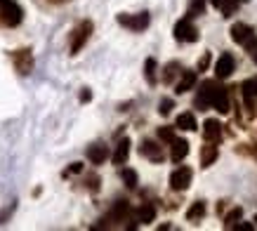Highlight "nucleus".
I'll list each match as a JSON object with an SVG mask.
<instances>
[{
  "label": "nucleus",
  "mask_w": 257,
  "mask_h": 231,
  "mask_svg": "<svg viewBox=\"0 0 257 231\" xmlns=\"http://www.w3.org/2000/svg\"><path fill=\"white\" fill-rule=\"evenodd\" d=\"M175 38H177L179 43H196V40L201 38L198 29L191 24V17H184V19H179V22L175 24Z\"/></svg>",
  "instance_id": "7ed1b4c3"
},
{
  "label": "nucleus",
  "mask_w": 257,
  "mask_h": 231,
  "mask_svg": "<svg viewBox=\"0 0 257 231\" xmlns=\"http://www.w3.org/2000/svg\"><path fill=\"white\" fill-rule=\"evenodd\" d=\"M194 85H196V71H184V73L179 76L177 85H175V92H177V94H184V92H189Z\"/></svg>",
  "instance_id": "2eb2a0df"
},
{
  "label": "nucleus",
  "mask_w": 257,
  "mask_h": 231,
  "mask_svg": "<svg viewBox=\"0 0 257 231\" xmlns=\"http://www.w3.org/2000/svg\"><path fill=\"white\" fill-rule=\"evenodd\" d=\"M182 71V66H179V62H170L168 66H165V71H163V83H168L170 85L175 78H177V73Z\"/></svg>",
  "instance_id": "5701e85b"
},
{
  "label": "nucleus",
  "mask_w": 257,
  "mask_h": 231,
  "mask_svg": "<svg viewBox=\"0 0 257 231\" xmlns=\"http://www.w3.org/2000/svg\"><path fill=\"white\" fill-rule=\"evenodd\" d=\"M83 170V163H71V168L64 172V175H76V172H80Z\"/></svg>",
  "instance_id": "473e14b6"
},
{
  "label": "nucleus",
  "mask_w": 257,
  "mask_h": 231,
  "mask_svg": "<svg viewBox=\"0 0 257 231\" xmlns=\"http://www.w3.org/2000/svg\"><path fill=\"white\" fill-rule=\"evenodd\" d=\"M191 177H194L191 168L182 165V168H177L170 175V189L172 191H184V189H189V184H191Z\"/></svg>",
  "instance_id": "0eeeda50"
},
{
  "label": "nucleus",
  "mask_w": 257,
  "mask_h": 231,
  "mask_svg": "<svg viewBox=\"0 0 257 231\" xmlns=\"http://www.w3.org/2000/svg\"><path fill=\"white\" fill-rule=\"evenodd\" d=\"M120 177H123V182H125L127 189H137V172H135V170L125 168L123 172H120Z\"/></svg>",
  "instance_id": "a878e982"
},
{
  "label": "nucleus",
  "mask_w": 257,
  "mask_h": 231,
  "mask_svg": "<svg viewBox=\"0 0 257 231\" xmlns=\"http://www.w3.org/2000/svg\"><path fill=\"white\" fill-rule=\"evenodd\" d=\"M194 104L198 111L217 108L219 113H229V94H226V90L217 83V80H203Z\"/></svg>",
  "instance_id": "f257e3e1"
},
{
  "label": "nucleus",
  "mask_w": 257,
  "mask_h": 231,
  "mask_svg": "<svg viewBox=\"0 0 257 231\" xmlns=\"http://www.w3.org/2000/svg\"><path fill=\"white\" fill-rule=\"evenodd\" d=\"M47 3H52V5H62V3H69V0H47Z\"/></svg>",
  "instance_id": "e433bc0d"
},
{
  "label": "nucleus",
  "mask_w": 257,
  "mask_h": 231,
  "mask_svg": "<svg viewBox=\"0 0 257 231\" xmlns=\"http://www.w3.org/2000/svg\"><path fill=\"white\" fill-rule=\"evenodd\" d=\"M172 108H175V101H172V99H168V97H165V99H161V106H158L161 116H168Z\"/></svg>",
  "instance_id": "c756f323"
},
{
  "label": "nucleus",
  "mask_w": 257,
  "mask_h": 231,
  "mask_svg": "<svg viewBox=\"0 0 257 231\" xmlns=\"http://www.w3.org/2000/svg\"><path fill=\"white\" fill-rule=\"evenodd\" d=\"M212 5H215V8H219V5H222V0H210Z\"/></svg>",
  "instance_id": "4c0bfd02"
},
{
  "label": "nucleus",
  "mask_w": 257,
  "mask_h": 231,
  "mask_svg": "<svg viewBox=\"0 0 257 231\" xmlns=\"http://www.w3.org/2000/svg\"><path fill=\"white\" fill-rule=\"evenodd\" d=\"M127 215H130V203H127V200H118L116 205L111 208V212L106 215V219H101V222H113V224H118V222H123Z\"/></svg>",
  "instance_id": "9b49d317"
},
{
  "label": "nucleus",
  "mask_w": 257,
  "mask_h": 231,
  "mask_svg": "<svg viewBox=\"0 0 257 231\" xmlns=\"http://www.w3.org/2000/svg\"><path fill=\"white\" fill-rule=\"evenodd\" d=\"M241 90H243V99H245V106H248L250 111H255V106H257V76L248 78V80L241 85Z\"/></svg>",
  "instance_id": "6e6552de"
},
{
  "label": "nucleus",
  "mask_w": 257,
  "mask_h": 231,
  "mask_svg": "<svg viewBox=\"0 0 257 231\" xmlns=\"http://www.w3.org/2000/svg\"><path fill=\"white\" fill-rule=\"evenodd\" d=\"M243 47L248 50L250 57H252V59L257 62V36H255V33H252V36H250V38L245 40V43H243Z\"/></svg>",
  "instance_id": "cd10ccee"
},
{
  "label": "nucleus",
  "mask_w": 257,
  "mask_h": 231,
  "mask_svg": "<svg viewBox=\"0 0 257 231\" xmlns=\"http://www.w3.org/2000/svg\"><path fill=\"white\" fill-rule=\"evenodd\" d=\"M205 3H208V0H191V3H189L187 17H198V15H203V12H205Z\"/></svg>",
  "instance_id": "bb28decb"
},
{
  "label": "nucleus",
  "mask_w": 257,
  "mask_h": 231,
  "mask_svg": "<svg viewBox=\"0 0 257 231\" xmlns=\"http://www.w3.org/2000/svg\"><path fill=\"white\" fill-rule=\"evenodd\" d=\"M219 156V149H217V142H210V144H205L201 151V165L203 168H210L212 163L217 161Z\"/></svg>",
  "instance_id": "dca6fc26"
},
{
  "label": "nucleus",
  "mask_w": 257,
  "mask_h": 231,
  "mask_svg": "<svg viewBox=\"0 0 257 231\" xmlns=\"http://www.w3.org/2000/svg\"><path fill=\"white\" fill-rule=\"evenodd\" d=\"M140 154L144 156V158H149V161H154V163H161L165 158V156H163V149L158 147L156 142H151V139H144V142H142Z\"/></svg>",
  "instance_id": "1a4fd4ad"
},
{
  "label": "nucleus",
  "mask_w": 257,
  "mask_h": 231,
  "mask_svg": "<svg viewBox=\"0 0 257 231\" xmlns=\"http://www.w3.org/2000/svg\"><path fill=\"white\" fill-rule=\"evenodd\" d=\"M24 19V10L17 5L15 0H0V24L15 29Z\"/></svg>",
  "instance_id": "f03ea898"
},
{
  "label": "nucleus",
  "mask_w": 257,
  "mask_h": 231,
  "mask_svg": "<svg viewBox=\"0 0 257 231\" xmlns=\"http://www.w3.org/2000/svg\"><path fill=\"white\" fill-rule=\"evenodd\" d=\"M87 189L90 191H99V177H87Z\"/></svg>",
  "instance_id": "2f4dec72"
},
{
  "label": "nucleus",
  "mask_w": 257,
  "mask_h": 231,
  "mask_svg": "<svg viewBox=\"0 0 257 231\" xmlns=\"http://www.w3.org/2000/svg\"><path fill=\"white\" fill-rule=\"evenodd\" d=\"M158 139H163V142H168V144H170L172 139H175V130H172V128H168V125L158 128Z\"/></svg>",
  "instance_id": "c85d7f7f"
},
{
  "label": "nucleus",
  "mask_w": 257,
  "mask_h": 231,
  "mask_svg": "<svg viewBox=\"0 0 257 231\" xmlns=\"http://www.w3.org/2000/svg\"><path fill=\"white\" fill-rule=\"evenodd\" d=\"M87 158H90V163H94V165H101V163L109 158V149L104 147V144H92V147L87 149Z\"/></svg>",
  "instance_id": "f3484780"
},
{
  "label": "nucleus",
  "mask_w": 257,
  "mask_h": 231,
  "mask_svg": "<svg viewBox=\"0 0 257 231\" xmlns=\"http://www.w3.org/2000/svg\"><path fill=\"white\" fill-rule=\"evenodd\" d=\"M127 156H130V139L123 137L116 144V151H113V158H111V161H113V165H125Z\"/></svg>",
  "instance_id": "4468645a"
},
{
  "label": "nucleus",
  "mask_w": 257,
  "mask_h": 231,
  "mask_svg": "<svg viewBox=\"0 0 257 231\" xmlns=\"http://www.w3.org/2000/svg\"><path fill=\"white\" fill-rule=\"evenodd\" d=\"M238 5H241V0H222V5H219L222 17H231L238 10Z\"/></svg>",
  "instance_id": "b1692460"
},
{
  "label": "nucleus",
  "mask_w": 257,
  "mask_h": 231,
  "mask_svg": "<svg viewBox=\"0 0 257 231\" xmlns=\"http://www.w3.org/2000/svg\"><path fill=\"white\" fill-rule=\"evenodd\" d=\"M187 154H189V142L187 139H177V137L172 139L170 142V158H172V163L184 161Z\"/></svg>",
  "instance_id": "ddd939ff"
},
{
  "label": "nucleus",
  "mask_w": 257,
  "mask_h": 231,
  "mask_svg": "<svg viewBox=\"0 0 257 231\" xmlns=\"http://www.w3.org/2000/svg\"><path fill=\"white\" fill-rule=\"evenodd\" d=\"M203 215H205V203L203 200H196V203H191V208L187 210V219L189 222H198V219H203Z\"/></svg>",
  "instance_id": "aec40b11"
},
{
  "label": "nucleus",
  "mask_w": 257,
  "mask_h": 231,
  "mask_svg": "<svg viewBox=\"0 0 257 231\" xmlns=\"http://www.w3.org/2000/svg\"><path fill=\"white\" fill-rule=\"evenodd\" d=\"M12 62H15L17 73H22V76H29V73L33 71V54H31L29 47L15 50V52H12Z\"/></svg>",
  "instance_id": "423d86ee"
},
{
  "label": "nucleus",
  "mask_w": 257,
  "mask_h": 231,
  "mask_svg": "<svg viewBox=\"0 0 257 231\" xmlns=\"http://www.w3.org/2000/svg\"><path fill=\"white\" fill-rule=\"evenodd\" d=\"M90 99H92V92H90V90L85 87V90L80 92V101H90Z\"/></svg>",
  "instance_id": "c9c22d12"
},
{
  "label": "nucleus",
  "mask_w": 257,
  "mask_h": 231,
  "mask_svg": "<svg viewBox=\"0 0 257 231\" xmlns=\"http://www.w3.org/2000/svg\"><path fill=\"white\" fill-rule=\"evenodd\" d=\"M234 66H236L234 57H231L229 52H224L217 59V64H215V73H217L219 80H222V78H229V76H231V71H234Z\"/></svg>",
  "instance_id": "9d476101"
},
{
  "label": "nucleus",
  "mask_w": 257,
  "mask_h": 231,
  "mask_svg": "<svg viewBox=\"0 0 257 231\" xmlns=\"http://www.w3.org/2000/svg\"><path fill=\"white\" fill-rule=\"evenodd\" d=\"M255 222H257V217H255Z\"/></svg>",
  "instance_id": "58836bf2"
},
{
  "label": "nucleus",
  "mask_w": 257,
  "mask_h": 231,
  "mask_svg": "<svg viewBox=\"0 0 257 231\" xmlns=\"http://www.w3.org/2000/svg\"><path fill=\"white\" fill-rule=\"evenodd\" d=\"M208 64H210V52H205L201 57V62H198V71H205L208 69Z\"/></svg>",
  "instance_id": "7c9ffc66"
},
{
  "label": "nucleus",
  "mask_w": 257,
  "mask_h": 231,
  "mask_svg": "<svg viewBox=\"0 0 257 231\" xmlns=\"http://www.w3.org/2000/svg\"><path fill=\"white\" fill-rule=\"evenodd\" d=\"M135 217H137V222H142V224H151L156 219V208H154L151 203H142L140 208H137V212H135Z\"/></svg>",
  "instance_id": "a211bd4d"
},
{
  "label": "nucleus",
  "mask_w": 257,
  "mask_h": 231,
  "mask_svg": "<svg viewBox=\"0 0 257 231\" xmlns=\"http://www.w3.org/2000/svg\"><path fill=\"white\" fill-rule=\"evenodd\" d=\"M90 36H92V22H80L78 29L71 36V54H78L83 45L90 40Z\"/></svg>",
  "instance_id": "20e7f679"
},
{
  "label": "nucleus",
  "mask_w": 257,
  "mask_h": 231,
  "mask_svg": "<svg viewBox=\"0 0 257 231\" xmlns=\"http://www.w3.org/2000/svg\"><path fill=\"white\" fill-rule=\"evenodd\" d=\"M151 22L149 12H140V15H118V24L130 29V31H144Z\"/></svg>",
  "instance_id": "39448f33"
},
{
  "label": "nucleus",
  "mask_w": 257,
  "mask_h": 231,
  "mask_svg": "<svg viewBox=\"0 0 257 231\" xmlns=\"http://www.w3.org/2000/svg\"><path fill=\"white\" fill-rule=\"evenodd\" d=\"M241 215H243V208H234L229 215L224 217V226L226 229H234L236 224H238V219H241Z\"/></svg>",
  "instance_id": "393cba45"
},
{
  "label": "nucleus",
  "mask_w": 257,
  "mask_h": 231,
  "mask_svg": "<svg viewBox=\"0 0 257 231\" xmlns=\"http://www.w3.org/2000/svg\"><path fill=\"white\" fill-rule=\"evenodd\" d=\"M177 128H179V130L194 132L196 128H198V125H196L194 113H179V116H177Z\"/></svg>",
  "instance_id": "412c9836"
},
{
  "label": "nucleus",
  "mask_w": 257,
  "mask_h": 231,
  "mask_svg": "<svg viewBox=\"0 0 257 231\" xmlns=\"http://www.w3.org/2000/svg\"><path fill=\"white\" fill-rule=\"evenodd\" d=\"M252 33H255V31L250 29L248 24H241V22H238V24H234V26H231V38H234L236 43H241V45L250 38V36H252Z\"/></svg>",
  "instance_id": "6ab92c4d"
},
{
  "label": "nucleus",
  "mask_w": 257,
  "mask_h": 231,
  "mask_svg": "<svg viewBox=\"0 0 257 231\" xmlns=\"http://www.w3.org/2000/svg\"><path fill=\"white\" fill-rule=\"evenodd\" d=\"M156 59H154V57H149L147 59V64H144V78H147V83L149 85H154L156 83Z\"/></svg>",
  "instance_id": "4be33fe9"
},
{
  "label": "nucleus",
  "mask_w": 257,
  "mask_h": 231,
  "mask_svg": "<svg viewBox=\"0 0 257 231\" xmlns=\"http://www.w3.org/2000/svg\"><path fill=\"white\" fill-rule=\"evenodd\" d=\"M12 210H15V205H10V208H8V210H0V224L5 222V219H8V217H10V215H12Z\"/></svg>",
  "instance_id": "72a5a7b5"
},
{
  "label": "nucleus",
  "mask_w": 257,
  "mask_h": 231,
  "mask_svg": "<svg viewBox=\"0 0 257 231\" xmlns=\"http://www.w3.org/2000/svg\"><path fill=\"white\" fill-rule=\"evenodd\" d=\"M255 226L252 224H248V222H243V224H236V231H252Z\"/></svg>",
  "instance_id": "f704fd0d"
},
{
  "label": "nucleus",
  "mask_w": 257,
  "mask_h": 231,
  "mask_svg": "<svg viewBox=\"0 0 257 231\" xmlns=\"http://www.w3.org/2000/svg\"><path fill=\"white\" fill-rule=\"evenodd\" d=\"M203 137L208 139V142H219V137H222V123H219L217 118H208L203 123Z\"/></svg>",
  "instance_id": "f8f14e48"
}]
</instances>
